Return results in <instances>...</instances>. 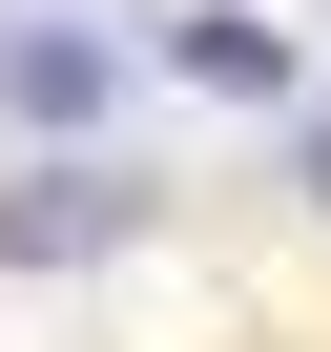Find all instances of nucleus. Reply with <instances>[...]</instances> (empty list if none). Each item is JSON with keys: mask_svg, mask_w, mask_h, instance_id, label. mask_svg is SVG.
Wrapping results in <instances>:
<instances>
[{"mask_svg": "<svg viewBox=\"0 0 331 352\" xmlns=\"http://www.w3.org/2000/svg\"><path fill=\"white\" fill-rule=\"evenodd\" d=\"M310 208H331V124H310Z\"/></svg>", "mask_w": 331, "mask_h": 352, "instance_id": "obj_3", "label": "nucleus"}, {"mask_svg": "<svg viewBox=\"0 0 331 352\" xmlns=\"http://www.w3.org/2000/svg\"><path fill=\"white\" fill-rule=\"evenodd\" d=\"M0 249L21 270H83V249H124V187L104 166H21V187H0Z\"/></svg>", "mask_w": 331, "mask_h": 352, "instance_id": "obj_1", "label": "nucleus"}, {"mask_svg": "<svg viewBox=\"0 0 331 352\" xmlns=\"http://www.w3.org/2000/svg\"><path fill=\"white\" fill-rule=\"evenodd\" d=\"M166 63L228 83V104H290V21H249V0H187V21H166Z\"/></svg>", "mask_w": 331, "mask_h": 352, "instance_id": "obj_2", "label": "nucleus"}]
</instances>
